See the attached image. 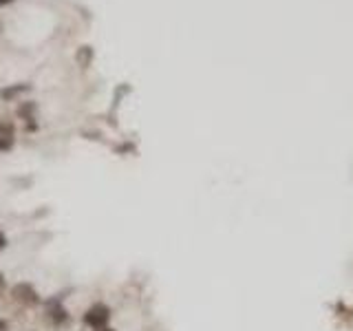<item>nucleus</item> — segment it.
Masks as SVG:
<instances>
[{
    "mask_svg": "<svg viewBox=\"0 0 353 331\" xmlns=\"http://www.w3.org/2000/svg\"><path fill=\"white\" fill-rule=\"evenodd\" d=\"M11 298L16 300L18 305H25V307H31V305H38L40 296L29 282H18L16 287L11 289Z\"/></svg>",
    "mask_w": 353,
    "mask_h": 331,
    "instance_id": "obj_2",
    "label": "nucleus"
},
{
    "mask_svg": "<svg viewBox=\"0 0 353 331\" xmlns=\"http://www.w3.org/2000/svg\"><path fill=\"white\" fill-rule=\"evenodd\" d=\"M13 130H16V128H13V124H11V122H2V119H0V137H2V139L11 141Z\"/></svg>",
    "mask_w": 353,
    "mask_h": 331,
    "instance_id": "obj_5",
    "label": "nucleus"
},
{
    "mask_svg": "<svg viewBox=\"0 0 353 331\" xmlns=\"http://www.w3.org/2000/svg\"><path fill=\"white\" fill-rule=\"evenodd\" d=\"M25 91H29V84H13V86H9V88H2L0 97H2V100H16V97Z\"/></svg>",
    "mask_w": 353,
    "mask_h": 331,
    "instance_id": "obj_3",
    "label": "nucleus"
},
{
    "mask_svg": "<svg viewBox=\"0 0 353 331\" xmlns=\"http://www.w3.org/2000/svg\"><path fill=\"white\" fill-rule=\"evenodd\" d=\"M75 62H77L82 69H86V66L93 62V49L91 47H79L77 53H75Z\"/></svg>",
    "mask_w": 353,
    "mask_h": 331,
    "instance_id": "obj_4",
    "label": "nucleus"
},
{
    "mask_svg": "<svg viewBox=\"0 0 353 331\" xmlns=\"http://www.w3.org/2000/svg\"><path fill=\"white\" fill-rule=\"evenodd\" d=\"M97 331H115V329H110V327H101V329H97Z\"/></svg>",
    "mask_w": 353,
    "mask_h": 331,
    "instance_id": "obj_12",
    "label": "nucleus"
},
{
    "mask_svg": "<svg viewBox=\"0 0 353 331\" xmlns=\"http://www.w3.org/2000/svg\"><path fill=\"white\" fill-rule=\"evenodd\" d=\"M84 320H86V325H91L93 329H101V327H106V322L110 320V309L106 307V305L97 303V305H93V307L86 309Z\"/></svg>",
    "mask_w": 353,
    "mask_h": 331,
    "instance_id": "obj_1",
    "label": "nucleus"
},
{
    "mask_svg": "<svg viewBox=\"0 0 353 331\" xmlns=\"http://www.w3.org/2000/svg\"><path fill=\"white\" fill-rule=\"evenodd\" d=\"M51 318H53L55 322H62V320L66 318V316H64V309H57V311L53 309V311H51Z\"/></svg>",
    "mask_w": 353,
    "mask_h": 331,
    "instance_id": "obj_7",
    "label": "nucleus"
},
{
    "mask_svg": "<svg viewBox=\"0 0 353 331\" xmlns=\"http://www.w3.org/2000/svg\"><path fill=\"white\" fill-rule=\"evenodd\" d=\"M33 110H35V104H26V106H20V108H18V115H20V117H29L31 119Z\"/></svg>",
    "mask_w": 353,
    "mask_h": 331,
    "instance_id": "obj_6",
    "label": "nucleus"
},
{
    "mask_svg": "<svg viewBox=\"0 0 353 331\" xmlns=\"http://www.w3.org/2000/svg\"><path fill=\"white\" fill-rule=\"evenodd\" d=\"M11 2V0H0V7H2V4H9Z\"/></svg>",
    "mask_w": 353,
    "mask_h": 331,
    "instance_id": "obj_13",
    "label": "nucleus"
},
{
    "mask_svg": "<svg viewBox=\"0 0 353 331\" xmlns=\"http://www.w3.org/2000/svg\"><path fill=\"white\" fill-rule=\"evenodd\" d=\"M9 146H11V141H4V139H2V137H0V148H2V150H4V148H9Z\"/></svg>",
    "mask_w": 353,
    "mask_h": 331,
    "instance_id": "obj_9",
    "label": "nucleus"
},
{
    "mask_svg": "<svg viewBox=\"0 0 353 331\" xmlns=\"http://www.w3.org/2000/svg\"><path fill=\"white\" fill-rule=\"evenodd\" d=\"M4 245H7V236H4V234H2V232H0V250H2V247H4Z\"/></svg>",
    "mask_w": 353,
    "mask_h": 331,
    "instance_id": "obj_8",
    "label": "nucleus"
},
{
    "mask_svg": "<svg viewBox=\"0 0 353 331\" xmlns=\"http://www.w3.org/2000/svg\"><path fill=\"white\" fill-rule=\"evenodd\" d=\"M2 289H4V276L0 274V291H2Z\"/></svg>",
    "mask_w": 353,
    "mask_h": 331,
    "instance_id": "obj_10",
    "label": "nucleus"
},
{
    "mask_svg": "<svg viewBox=\"0 0 353 331\" xmlns=\"http://www.w3.org/2000/svg\"><path fill=\"white\" fill-rule=\"evenodd\" d=\"M4 329H7V322H4V320H0V331H4Z\"/></svg>",
    "mask_w": 353,
    "mask_h": 331,
    "instance_id": "obj_11",
    "label": "nucleus"
}]
</instances>
